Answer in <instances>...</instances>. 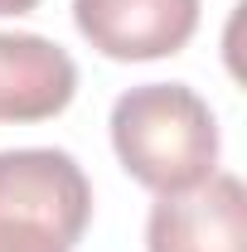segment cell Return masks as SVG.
Returning <instances> with one entry per match:
<instances>
[{
	"mask_svg": "<svg viewBox=\"0 0 247 252\" xmlns=\"http://www.w3.org/2000/svg\"><path fill=\"white\" fill-rule=\"evenodd\" d=\"M112 146L131 180L180 194L218 175V122L185 83H141L112 107Z\"/></svg>",
	"mask_w": 247,
	"mask_h": 252,
	"instance_id": "6da1fadb",
	"label": "cell"
},
{
	"mask_svg": "<svg viewBox=\"0 0 247 252\" xmlns=\"http://www.w3.org/2000/svg\"><path fill=\"white\" fill-rule=\"evenodd\" d=\"M93 219V185L68 151H0V252H73Z\"/></svg>",
	"mask_w": 247,
	"mask_h": 252,
	"instance_id": "7a4b0ae2",
	"label": "cell"
},
{
	"mask_svg": "<svg viewBox=\"0 0 247 252\" xmlns=\"http://www.w3.org/2000/svg\"><path fill=\"white\" fill-rule=\"evenodd\" d=\"M73 25L117 63L170 59L199 30V0H73Z\"/></svg>",
	"mask_w": 247,
	"mask_h": 252,
	"instance_id": "3957f363",
	"label": "cell"
},
{
	"mask_svg": "<svg viewBox=\"0 0 247 252\" xmlns=\"http://www.w3.org/2000/svg\"><path fill=\"white\" fill-rule=\"evenodd\" d=\"M151 252H247V189L238 175L160 194L146 219Z\"/></svg>",
	"mask_w": 247,
	"mask_h": 252,
	"instance_id": "277c9868",
	"label": "cell"
},
{
	"mask_svg": "<svg viewBox=\"0 0 247 252\" xmlns=\"http://www.w3.org/2000/svg\"><path fill=\"white\" fill-rule=\"evenodd\" d=\"M78 93V63L44 34H0V122L59 117Z\"/></svg>",
	"mask_w": 247,
	"mask_h": 252,
	"instance_id": "5b68a950",
	"label": "cell"
},
{
	"mask_svg": "<svg viewBox=\"0 0 247 252\" xmlns=\"http://www.w3.org/2000/svg\"><path fill=\"white\" fill-rule=\"evenodd\" d=\"M39 0H0V15H30Z\"/></svg>",
	"mask_w": 247,
	"mask_h": 252,
	"instance_id": "8992f818",
	"label": "cell"
}]
</instances>
